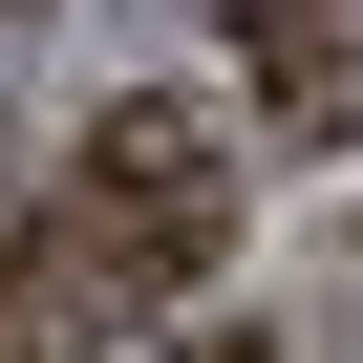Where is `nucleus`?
Returning a JSON list of instances; mask_svg holds the SVG:
<instances>
[{
  "label": "nucleus",
  "instance_id": "7ed1b4c3",
  "mask_svg": "<svg viewBox=\"0 0 363 363\" xmlns=\"http://www.w3.org/2000/svg\"><path fill=\"white\" fill-rule=\"evenodd\" d=\"M43 320H65V257H22V235H0V363H43Z\"/></svg>",
  "mask_w": 363,
  "mask_h": 363
},
{
  "label": "nucleus",
  "instance_id": "f03ea898",
  "mask_svg": "<svg viewBox=\"0 0 363 363\" xmlns=\"http://www.w3.org/2000/svg\"><path fill=\"white\" fill-rule=\"evenodd\" d=\"M257 107H278L299 150H342V128H363V43L320 22V0H257Z\"/></svg>",
  "mask_w": 363,
  "mask_h": 363
},
{
  "label": "nucleus",
  "instance_id": "f257e3e1",
  "mask_svg": "<svg viewBox=\"0 0 363 363\" xmlns=\"http://www.w3.org/2000/svg\"><path fill=\"white\" fill-rule=\"evenodd\" d=\"M214 257H235V150H214V107L128 86L86 128V171H65V278L86 299H193Z\"/></svg>",
  "mask_w": 363,
  "mask_h": 363
},
{
  "label": "nucleus",
  "instance_id": "20e7f679",
  "mask_svg": "<svg viewBox=\"0 0 363 363\" xmlns=\"http://www.w3.org/2000/svg\"><path fill=\"white\" fill-rule=\"evenodd\" d=\"M214 363H278V342H214Z\"/></svg>",
  "mask_w": 363,
  "mask_h": 363
}]
</instances>
